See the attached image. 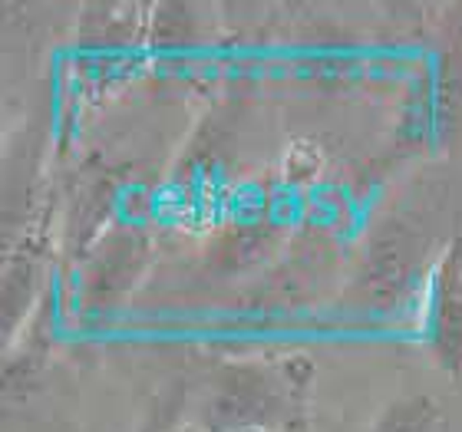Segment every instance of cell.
I'll list each match as a JSON object with an SVG mask.
<instances>
[{
  "label": "cell",
  "mask_w": 462,
  "mask_h": 432,
  "mask_svg": "<svg viewBox=\"0 0 462 432\" xmlns=\"http://www.w3.org/2000/svg\"><path fill=\"white\" fill-rule=\"evenodd\" d=\"M145 261V238L139 231L123 228V231H109L106 244L99 248L97 261H89L87 280L83 288L97 304H106L116 294L129 290L135 271Z\"/></svg>",
  "instance_id": "obj_3"
},
{
  "label": "cell",
  "mask_w": 462,
  "mask_h": 432,
  "mask_svg": "<svg viewBox=\"0 0 462 432\" xmlns=\"http://www.w3.org/2000/svg\"><path fill=\"white\" fill-rule=\"evenodd\" d=\"M423 350L462 390V234L446 241L426 274Z\"/></svg>",
  "instance_id": "obj_2"
},
{
  "label": "cell",
  "mask_w": 462,
  "mask_h": 432,
  "mask_svg": "<svg viewBox=\"0 0 462 432\" xmlns=\"http://www.w3.org/2000/svg\"><path fill=\"white\" fill-rule=\"evenodd\" d=\"M308 363H235L205 400V432H298Z\"/></svg>",
  "instance_id": "obj_1"
},
{
  "label": "cell",
  "mask_w": 462,
  "mask_h": 432,
  "mask_svg": "<svg viewBox=\"0 0 462 432\" xmlns=\"http://www.w3.org/2000/svg\"><path fill=\"white\" fill-rule=\"evenodd\" d=\"M443 403L433 393H400L374 416L370 432H439Z\"/></svg>",
  "instance_id": "obj_4"
}]
</instances>
